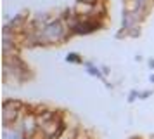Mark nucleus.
Returning a JSON list of instances; mask_svg holds the SVG:
<instances>
[{
    "label": "nucleus",
    "instance_id": "nucleus-7",
    "mask_svg": "<svg viewBox=\"0 0 154 139\" xmlns=\"http://www.w3.org/2000/svg\"><path fill=\"white\" fill-rule=\"evenodd\" d=\"M85 71H87L88 75L99 78V80H104V78H106V76L100 73V68H97V66H95L92 61H85Z\"/></svg>",
    "mask_w": 154,
    "mask_h": 139
},
{
    "label": "nucleus",
    "instance_id": "nucleus-14",
    "mask_svg": "<svg viewBox=\"0 0 154 139\" xmlns=\"http://www.w3.org/2000/svg\"><path fill=\"white\" fill-rule=\"evenodd\" d=\"M102 83H104V85H106V89H109V90H112V87H114V85H112L111 82H107L106 78H104V80H102Z\"/></svg>",
    "mask_w": 154,
    "mask_h": 139
},
{
    "label": "nucleus",
    "instance_id": "nucleus-9",
    "mask_svg": "<svg viewBox=\"0 0 154 139\" xmlns=\"http://www.w3.org/2000/svg\"><path fill=\"white\" fill-rule=\"evenodd\" d=\"M75 139H92V136L87 131H83V129H78L76 134H75Z\"/></svg>",
    "mask_w": 154,
    "mask_h": 139
},
{
    "label": "nucleus",
    "instance_id": "nucleus-18",
    "mask_svg": "<svg viewBox=\"0 0 154 139\" xmlns=\"http://www.w3.org/2000/svg\"><path fill=\"white\" fill-rule=\"evenodd\" d=\"M130 139H139V137H135V136H133V137H130Z\"/></svg>",
    "mask_w": 154,
    "mask_h": 139
},
{
    "label": "nucleus",
    "instance_id": "nucleus-5",
    "mask_svg": "<svg viewBox=\"0 0 154 139\" xmlns=\"http://www.w3.org/2000/svg\"><path fill=\"white\" fill-rule=\"evenodd\" d=\"M92 18L99 21H107V5L104 0H99L97 4H94V11H92Z\"/></svg>",
    "mask_w": 154,
    "mask_h": 139
},
{
    "label": "nucleus",
    "instance_id": "nucleus-4",
    "mask_svg": "<svg viewBox=\"0 0 154 139\" xmlns=\"http://www.w3.org/2000/svg\"><path fill=\"white\" fill-rule=\"evenodd\" d=\"M28 19H29V14L26 12V11H23V12H17L14 18H11L7 23H9V26L12 28L16 33H21L23 28H24V24H26V21H28Z\"/></svg>",
    "mask_w": 154,
    "mask_h": 139
},
{
    "label": "nucleus",
    "instance_id": "nucleus-8",
    "mask_svg": "<svg viewBox=\"0 0 154 139\" xmlns=\"http://www.w3.org/2000/svg\"><path fill=\"white\" fill-rule=\"evenodd\" d=\"M66 61L68 63H76V64H85V61L82 59V56L78 54V52H69V54L66 56Z\"/></svg>",
    "mask_w": 154,
    "mask_h": 139
},
{
    "label": "nucleus",
    "instance_id": "nucleus-11",
    "mask_svg": "<svg viewBox=\"0 0 154 139\" xmlns=\"http://www.w3.org/2000/svg\"><path fill=\"white\" fill-rule=\"evenodd\" d=\"M152 94H154V90H151V89L142 90V92H140V96H139V99H142V101H144V99H147V97L152 96Z\"/></svg>",
    "mask_w": 154,
    "mask_h": 139
},
{
    "label": "nucleus",
    "instance_id": "nucleus-3",
    "mask_svg": "<svg viewBox=\"0 0 154 139\" xmlns=\"http://www.w3.org/2000/svg\"><path fill=\"white\" fill-rule=\"evenodd\" d=\"M140 14H130V12H123V18H121V31H125L126 35L133 31L135 28H140Z\"/></svg>",
    "mask_w": 154,
    "mask_h": 139
},
{
    "label": "nucleus",
    "instance_id": "nucleus-16",
    "mask_svg": "<svg viewBox=\"0 0 154 139\" xmlns=\"http://www.w3.org/2000/svg\"><path fill=\"white\" fill-rule=\"evenodd\" d=\"M147 64H149V68H151V70H154V59H149Z\"/></svg>",
    "mask_w": 154,
    "mask_h": 139
},
{
    "label": "nucleus",
    "instance_id": "nucleus-1",
    "mask_svg": "<svg viewBox=\"0 0 154 139\" xmlns=\"http://www.w3.org/2000/svg\"><path fill=\"white\" fill-rule=\"evenodd\" d=\"M71 28L63 21V18H59L57 21H54L52 24H49L47 28L40 30V45L47 47V45H57V44H66L73 37Z\"/></svg>",
    "mask_w": 154,
    "mask_h": 139
},
{
    "label": "nucleus",
    "instance_id": "nucleus-10",
    "mask_svg": "<svg viewBox=\"0 0 154 139\" xmlns=\"http://www.w3.org/2000/svg\"><path fill=\"white\" fill-rule=\"evenodd\" d=\"M139 96H140V92L137 89H132L130 90V94H128V103H133L135 99H139Z\"/></svg>",
    "mask_w": 154,
    "mask_h": 139
},
{
    "label": "nucleus",
    "instance_id": "nucleus-12",
    "mask_svg": "<svg viewBox=\"0 0 154 139\" xmlns=\"http://www.w3.org/2000/svg\"><path fill=\"white\" fill-rule=\"evenodd\" d=\"M100 73H102L104 76H107L109 73H111V68H109V66H106V64H102V66H100Z\"/></svg>",
    "mask_w": 154,
    "mask_h": 139
},
{
    "label": "nucleus",
    "instance_id": "nucleus-2",
    "mask_svg": "<svg viewBox=\"0 0 154 139\" xmlns=\"http://www.w3.org/2000/svg\"><path fill=\"white\" fill-rule=\"evenodd\" d=\"M24 103L21 99H5L2 103V122H4V127H14V124L19 120L21 117V110Z\"/></svg>",
    "mask_w": 154,
    "mask_h": 139
},
{
    "label": "nucleus",
    "instance_id": "nucleus-17",
    "mask_svg": "<svg viewBox=\"0 0 154 139\" xmlns=\"http://www.w3.org/2000/svg\"><path fill=\"white\" fill-rule=\"evenodd\" d=\"M149 80H151V82H154V75H151V76H149Z\"/></svg>",
    "mask_w": 154,
    "mask_h": 139
},
{
    "label": "nucleus",
    "instance_id": "nucleus-15",
    "mask_svg": "<svg viewBox=\"0 0 154 139\" xmlns=\"http://www.w3.org/2000/svg\"><path fill=\"white\" fill-rule=\"evenodd\" d=\"M80 2H87V4H92L94 5V4H97L99 0H80Z\"/></svg>",
    "mask_w": 154,
    "mask_h": 139
},
{
    "label": "nucleus",
    "instance_id": "nucleus-13",
    "mask_svg": "<svg viewBox=\"0 0 154 139\" xmlns=\"http://www.w3.org/2000/svg\"><path fill=\"white\" fill-rule=\"evenodd\" d=\"M139 35H140V28H135L133 31H130V33H128V37H139Z\"/></svg>",
    "mask_w": 154,
    "mask_h": 139
},
{
    "label": "nucleus",
    "instance_id": "nucleus-6",
    "mask_svg": "<svg viewBox=\"0 0 154 139\" xmlns=\"http://www.w3.org/2000/svg\"><path fill=\"white\" fill-rule=\"evenodd\" d=\"M73 11H75L78 16H92L94 5H92V4H87V2H80V0H75Z\"/></svg>",
    "mask_w": 154,
    "mask_h": 139
},
{
    "label": "nucleus",
    "instance_id": "nucleus-19",
    "mask_svg": "<svg viewBox=\"0 0 154 139\" xmlns=\"http://www.w3.org/2000/svg\"><path fill=\"white\" fill-rule=\"evenodd\" d=\"M151 139H154V136H151Z\"/></svg>",
    "mask_w": 154,
    "mask_h": 139
}]
</instances>
